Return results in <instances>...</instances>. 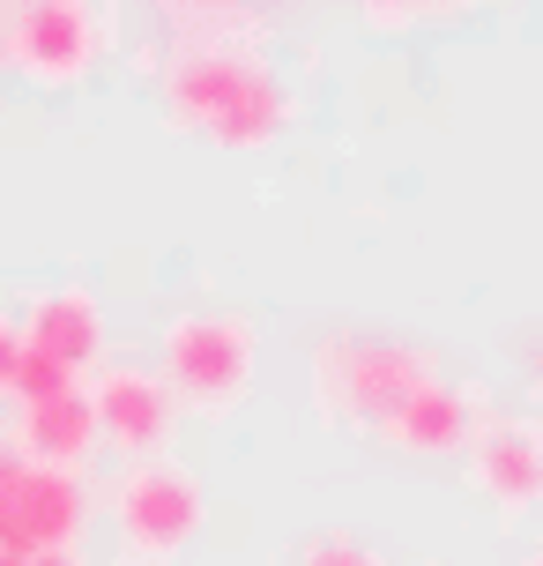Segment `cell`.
Listing matches in <instances>:
<instances>
[{
	"label": "cell",
	"instance_id": "1",
	"mask_svg": "<svg viewBox=\"0 0 543 566\" xmlns=\"http://www.w3.org/2000/svg\"><path fill=\"white\" fill-rule=\"evenodd\" d=\"M164 113L216 149H260L284 127V83L246 45H187L164 67Z\"/></svg>",
	"mask_w": 543,
	"mask_h": 566
},
{
	"label": "cell",
	"instance_id": "2",
	"mask_svg": "<svg viewBox=\"0 0 543 566\" xmlns=\"http://www.w3.org/2000/svg\"><path fill=\"white\" fill-rule=\"evenodd\" d=\"M432 350L395 336H328L313 350V402L328 424H350V432H380L402 402L432 380Z\"/></svg>",
	"mask_w": 543,
	"mask_h": 566
},
{
	"label": "cell",
	"instance_id": "3",
	"mask_svg": "<svg viewBox=\"0 0 543 566\" xmlns=\"http://www.w3.org/2000/svg\"><path fill=\"white\" fill-rule=\"evenodd\" d=\"M254 358L260 343L238 313H179L164 328V350H157V380L172 388V402H187L201 418H224L254 388Z\"/></svg>",
	"mask_w": 543,
	"mask_h": 566
},
{
	"label": "cell",
	"instance_id": "4",
	"mask_svg": "<svg viewBox=\"0 0 543 566\" xmlns=\"http://www.w3.org/2000/svg\"><path fill=\"white\" fill-rule=\"evenodd\" d=\"M113 522H119V537L135 544L142 559H172L179 544L201 537L209 492H201V478L187 470V462L149 454V462H135V470L113 484Z\"/></svg>",
	"mask_w": 543,
	"mask_h": 566
},
{
	"label": "cell",
	"instance_id": "5",
	"mask_svg": "<svg viewBox=\"0 0 543 566\" xmlns=\"http://www.w3.org/2000/svg\"><path fill=\"white\" fill-rule=\"evenodd\" d=\"M97 8L89 0H15L8 23V60L30 83H83L97 67Z\"/></svg>",
	"mask_w": 543,
	"mask_h": 566
},
{
	"label": "cell",
	"instance_id": "6",
	"mask_svg": "<svg viewBox=\"0 0 543 566\" xmlns=\"http://www.w3.org/2000/svg\"><path fill=\"white\" fill-rule=\"evenodd\" d=\"M83 484L75 470H38L23 462L15 470V500H8V530H0V552L8 559H38V552H75L83 537Z\"/></svg>",
	"mask_w": 543,
	"mask_h": 566
},
{
	"label": "cell",
	"instance_id": "7",
	"mask_svg": "<svg viewBox=\"0 0 543 566\" xmlns=\"http://www.w3.org/2000/svg\"><path fill=\"white\" fill-rule=\"evenodd\" d=\"M469 478L499 514L543 507V424L529 418H491L469 440Z\"/></svg>",
	"mask_w": 543,
	"mask_h": 566
},
{
	"label": "cell",
	"instance_id": "8",
	"mask_svg": "<svg viewBox=\"0 0 543 566\" xmlns=\"http://www.w3.org/2000/svg\"><path fill=\"white\" fill-rule=\"evenodd\" d=\"M89 410H97V440H113V448L135 454V462H149V454L164 448V432H172V388H164L149 366L97 373Z\"/></svg>",
	"mask_w": 543,
	"mask_h": 566
},
{
	"label": "cell",
	"instance_id": "9",
	"mask_svg": "<svg viewBox=\"0 0 543 566\" xmlns=\"http://www.w3.org/2000/svg\"><path fill=\"white\" fill-rule=\"evenodd\" d=\"M380 440H395V448H409V454L469 448V440H477V410H469V396H461L455 380H439V373H432L425 388H417L395 418L380 424Z\"/></svg>",
	"mask_w": 543,
	"mask_h": 566
},
{
	"label": "cell",
	"instance_id": "10",
	"mask_svg": "<svg viewBox=\"0 0 543 566\" xmlns=\"http://www.w3.org/2000/svg\"><path fill=\"white\" fill-rule=\"evenodd\" d=\"M23 343L45 350V358H60L67 373H83V366H97V350H105V313H97L89 291H45V298L23 313Z\"/></svg>",
	"mask_w": 543,
	"mask_h": 566
},
{
	"label": "cell",
	"instance_id": "11",
	"mask_svg": "<svg viewBox=\"0 0 543 566\" xmlns=\"http://www.w3.org/2000/svg\"><path fill=\"white\" fill-rule=\"evenodd\" d=\"M89 448H97V410H89V388H67V396L30 402V410H23V454L38 462V470H75Z\"/></svg>",
	"mask_w": 543,
	"mask_h": 566
},
{
	"label": "cell",
	"instance_id": "12",
	"mask_svg": "<svg viewBox=\"0 0 543 566\" xmlns=\"http://www.w3.org/2000/svg\"><path fill=\"white\" fill-rule=\"evenodd\" d=\"M67 388H75V373L60 366V358H45V350H30V343H23V366H15V388H8V396L30 410V402H53V396H67Z\"/></svg>",
	"mask_w": 543,
	"mask_h": 566
},
{
	"label": "cell",
	"instance_id": "13",
	"mask_svg": "<svg viewBox=\"0 0 543 566\" xmlns=\"http://www.w3.org/2000/svg\"><path fill=\"white\" fill-rule=\"evenodd\" d=\"M298 566H380V552L350 530H320V537L298 544Z\"/></svg>",
	"mask_w": 543,
	"mask_h": 566
},
{
	"label": "cell",
	"instance_id": "14",
	"mask_svg": "<svg viewBox=\"0 0 543 566\" xmlns=\"http://www.w3.org/2000/svg\"><path fill=\"white\" fill-rule=\"evenodd\" d=\"M15 366H23V328H15V321L0 313V396L15 388Z\"/></svg>",
	"mask_w": 543,
	"mask_h": 566
},
{
	"label": "cell",
	"instance_id": "15",
	"mask_svg": "<svg viewBox=\"0 0 543 566\" xmlns=\"http://www.w3.org/2000/svg\"><path fill=\"white\" fill-rule=\"evenodd\" d=\"M358 8H365L372 23H409V15H417L425 0H358Z\"/></svg>",
	"mask_w": 543,
	"mask_h": 566
},
{
	"label": "cell",
	"instance_id": "16",
	"mask_svg": "<svg viewBox=\"0 0 543 566\" xmlns=\"http://www.w3.org/2000/svg\"><path fill=\"white\" fill-rule=\"evenodd\" d=\"M23 566H83V552H38V559H23Z\"/></svg>",
	"mask_w": 543,
	"mask_h": 566
},
{
	"label": "cell",
	"instance_id": "17",
	"mask_svg": "<svg viewBox=\"0 0 543 566\" xmlns=\"http://www.w3.org/2000/svg\"><path fill=\"white\" fill-rule=\"evenodd\" d=\"M425 8H439V15H455V8H469V0H425Z\"/></svg>",
	"mask_w": 543,
	"mask_h": 566
},
{
	"label": "cell",
	"instance_id": "18",
	"mask_svg": "<svg viewBox=\"0 0 543 566\" xmlns=\"http://www.w3.org/2000/svg\"><path fill=\"white\" fill-rule=\"evenodd\" d=\"M521 566H543V552H529V559H521Z\"/></svg>",
	"mask_w": 543,
	"mask_h": 566
},
{
	"label": "cell",
	"instance_id": "19",
	"mask_svg": "<svg viewBox=\"0 0 543 566\" xmlns=\"http://www.w3.org/2000/svg\"><path fill=\"white\" fill-rule=\"evenodd\" d=\"M0 566H23V559H8V552H0Z\"/></svg>",
	"mask_w": 543,
	"mask_h": 566
}]
</instances>
